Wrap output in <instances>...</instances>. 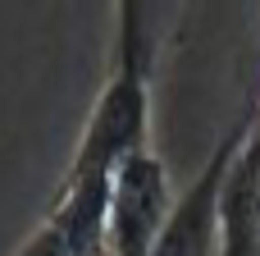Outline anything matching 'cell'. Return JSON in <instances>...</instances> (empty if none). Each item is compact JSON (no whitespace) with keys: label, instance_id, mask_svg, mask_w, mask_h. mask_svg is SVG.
Wrapping results in <instances>:
<instances>
[{"label":"cell","instance_id":"1","mask_svg":"<svg viewBox=\"0 0 260 256\" xmlns=\"http://www.w3.org/2000/svg\"><path fill=\"white\" fill-rule=\"evenodd\" d=\"M146 147H151V78H142L133 69H110L87 110L82 137H78L64 174L110 179L128 156H137Z\"/></svg>","mask_w":260,"mask_h":256},{"label":"cell","instance_id":"2","mask_svg":"<svg viewBox=\"0 0 260 256\" xmlns=\"http://www.w3.org/2000/svg\"><path fill=\"white\" fill-rule=\"evenodd\" d=\"M169 165L146 147L110 174L105 192V256H155V243L174 215Z\"/></svg>","mask_w":260,"mask_h":256},{"label":"cell","instance_id":"3","mask_svg":"<svg viewBox=\"0 0 260 256\" xmlns=\"http://www.w3.org/2000/svg\"><path fill=\"white\" fill-rule=\"evenodd\" d=\"M105 192L110 179L59 174L46 215L14 256H105Z\"/></svg>","mask_w":260,"mask_h":256},{"label":"cell","instance_id":"4","mask_svg":"<svg viewBox=\"0 0 260 256\" xmlns=\"http://www.w3.org/2000/svg\"><path fill=\"white\" fill-rule=\"evenodd\" d=\"M247 124H251V105L215 137L206 165H201L197 179L178 192L174 215H169V224H165V234H160V243H155V256H215V247H219V229H215L219 183H224V174H229V160H233V151H238Z\"/></svg>","mask_w":260,"mask_h":256},{"label":"cell","instance_id":"5","mask_svg":"<svg viewBox=\"0 0 260 256\" xmlns=\"http://www.w3.org/2000/svg\"><path fill=\"white\" fill-rule=\"evenodd\" d=\"M187 0H114V55L110 69L155 78L160 60L178 41Z\"/></svg>","mask_w":260,"mask_h":256}]
</instances>
